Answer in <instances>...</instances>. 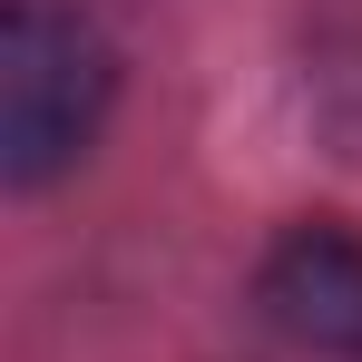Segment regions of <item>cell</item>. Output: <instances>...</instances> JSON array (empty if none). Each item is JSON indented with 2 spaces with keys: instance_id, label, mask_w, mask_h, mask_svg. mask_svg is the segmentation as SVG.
Returning <instances> with one entry per match:
<instances>
[{
  "instance_id": "obj_1",
  "label": "cell",
  "mask_w": 362,
  "mask_h": 362,
  "mask_svg": "<svg viewBox=\"0 0 362 362\" xmlns=\"http://www.w3.org/2000/svg\"><path fill=\"white\" fill-rule=\"evenodd\" d=\"M108 88H118V59L78 10L10 0V20H0V167H10V186L59 177L98 137Z\"/></svg>"
},
{
  "instance_id": "obj_2",
  "label": "cell",
  "mask_w": 362,
  "mask_h": 362,
  "mask_svg": "<svg viewBox=\"0 0 362 362\" xmlns=\"http://www.w3.org/2000/svg\"><path fill=\"white\" fill-rule=\"evenodd\" d=\"M264 323L303 353H362V235L343 226H294L255 274Z\"/></svg>"
}]
</instances>
